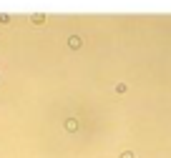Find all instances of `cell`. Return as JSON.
Instances as JSON below:
<instances>
[{
  "label": "cell",
  "instance_id": "3957f363",
  "mask_svg": "<svg viewBox=\"0 0 171 158\" xmlns=\"http://www.w3.org/2000/svg\"><path fill=\"white\" fill-rule=\"evenodd\" d=\"M33 23H35V25H43L45 18H43V15H33Z\"/></svg>",
  "mask_w": 171,
  "mask_h": 158
},
{
  "label": "cell",
  "instance_id": "277c9868",
  "mask_svg": "<svg viewBox=\"0 0 171 158\" xmlns=\"http://www.w3.org/2000/svg\"><path fill=\"white\" fill-rule=\"evenodd\" d=\"M116 93H126V83H118L116 85Z\"/></svg>",
  "mask_w": 171,
  "mask_h": 158
},
{
  "label": "cell",
  "instance_id": "6da1fadb",
  "mask_svg": "<svg viewBox=\"0 0 171 158\" xmlns=\"http://www.w3.org/2000/svg\"><path fill=\"white\" fill-rule=\"evenodd\" d=\"M68 45H70V48H81V38H78V35H70V38H68Z\"/></svg>",
  "mask_w": 171,
  "mask_h": 158
},
{
  "label": "cell",
  "instance_id": "7a4b0ae2",
  "mask_svg": "<svg viewBox=\"0 0 171 158\" xmlns=\"http://www.w3.org/2000/svg\"><path fill=\"white\" fill-rule=\"evenodd\" d=\"M65 128H68V131H76V128H78L76 118H70V120H65Z\"/></svg>",
  "mask_w": 171,
  "mask_h": 158
}]
</instances>
